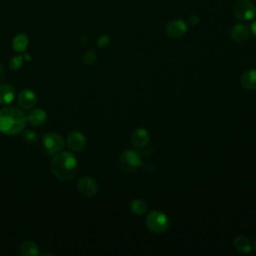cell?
I'll use <instances>...</instances> for the list:
<instances>
[{
	"mask_svg": "<svg viewBox=\"0 0 256 256\" xmlns=\"http://www.w3.org/2000/svg\"><path fill=\"white\" fill-rule=\"evenodd\" d=\"M26 122V115L18 108L5 107L0 110V131L6 135L20 133Z\"/></svg>",
	"mask_w": 256,
	"mask_h": 256,
	"instance_id": "cell-1",
	"label": "cell"
},
{
	"mask_svg": "<svg viewBox=\"0 0 256 256\" xmlns=\"http://www.w3.org/2000/svg\"><path fill=\"white\" fill-rule=\"evenodd\" d=\"M51 171L60 180H70L77 172V159L70 152H58L51 160Z\"/></svg>",
	"mask_w": 256,
	"mask_h": 256,
	"instance_id": "cell-2",
	"label": "cell"
},
{
	"mask_svg": "<svg viewBox=\"0 0 256 256\" xmlns=\"http://www.w3.org/2000/svg\"><path fill=\"white\" fill-rule=\"evenodd\" d=\"M146 227L153 233H164L169 229V219L167 215L161 211H150L145 218Z\"/></svg>",
	"mask_w": 256,
	"mask_h": 256,
	"instance_id": "cell-3",
	"label": "cell"
},
{
	"mask_svg": "<svg viewBox=\"0 0 256 256\" xmlns=\"http://www.w3.org/2000/svg\"><path fill=\"white\" fill-rule=\"evenodd\" d=\"M119 162H120L121 168L126 172H133L142 165L140 154L137 151L132 149L123 151Z\"/></svg>",
	"mask_w": 256,
	"mask_h": 256,
	"instance_id": "cell-4",
	"label": "cell"
},
{
	"mask_svg": "<svg viewBox=\"0 0 256 256\" xmlns=\"http://www.w3.org/2000/svg\"><path fill=\"white\" fill-rule=\"evenodd\" d=\"M233 14L241 21L252 20L256 15V6L250 0H239L233 7Z\"/></svg>",
	"mask_w": 256,
	"mask_h": 256,
	"instance_id": "cell-5",
	"label": "cell"
},
{
	"mask_svg": "<svg viewBox=\"0 0 256 256\" xmlns=\"http://www.w3.org/2000/svg\"><path fill=\"white\" fill-rule=\"evenodd\" d=\"M42 144L48 155H54L64 148V140L61 136L54 132H48L43 135Z\"/></svg>",
	"mask_w": 256,
	"mask_h": 256,
	"instance_id": "cell-6",
	"label": "cell"
},
{
	"mask_svg": "<svg viewBox=\"0 0 256 256\" xmlns=\"http://www.w3.org/2000/svg\"><path fill=\"white\" fill-rule=\"evenodd\" d=\"M77 186L79 192L86 197H93L96 195L98 191V186L96 181L88 176H84L81 179H79Z\"/></svg>",
	"mask_w": 256,
	"mask_h": 256,
	"instance_id": "cell-7",
	"label": "cell"
},
{
	"mask_svg": "<svg viewBox=\"0 0 256 256\" xmlns=\"http://www.w3.org/2000/svg\"><path fill=\"white\" fill-rule=\"evenodd\" d=\"M166 33L169 37L179 38L187 32V24L181 19H174L166 25Z\"/></svg>",
	"mask_w": 256,
	"mask_h": 256,
	"instance_id": "cell-8",
	"label": "cell"
},
{
	"mask_svg": "<svg viewBox=\"0 0 256 256\" xmlns=\"http://www.w3.org/2000/svg\"><path fill=\"white\" fill-rule=\"evenodd\" d=\"M17 102H18L20 107L24 109H30L36 104L37 96L34 91L30 89H24L19 93L18 97H17Z\"/></svg>",
	"mask_w": 256,
	"mask_h": 256,
	"instance_id": "cell-9",
	"label": "cell"
},
{
	"mask_svg": "<svg viewBox=\"0 0 256 256\" xmlns=\"http://www.w3.org/2000/svg\"><path fill=\"white\" fill-rule=\"evenodd\" d=\"M86 143V139H85V136L79 132V131H73L71 132L67 137V145L69 147L70 150L77 152L83 149Z\"/></svg>",
	"mask_w": 256,
	"mask_h": 256,
	"instance_id": "cell-10",
	"label": "cell"
},
{
	"mask_svg": "<svg viewBox=\"0 0 256 256\" xmlns=\"http://www.w3.org/2000/svg\"><path fill=\"white\" fill-rule=\"evenodd\" d=\"M150 140V134L145 128H137L131 135V142L134 146L142 148L148 144Z\"/></svg>",
	"mask_w": 256,
	"mask_h": 256,
	"instance_id": "cell-11",
	"label": "cell"
},
{
	"mask_svg": "<svg viewBox=\"0 0 256 256\" xmlns=\"http://www.w3.org/2000/svg\"><path fill=\"white\" fill-rule=\"evenodd\" d=\"M250 34L249 28L241 23L235 24L231 29V37L236 42H244L248 39Z\"/></svg>",
	"mask_w": 256,
	"mask_h": 256,
	"instance_id": "cell-12",
	"label": "cell"
},
{
	"mask_svg": "<svg viewBox=\"0 0 256 256\" xmlns=\"http://www.w3.org/2000/svg\"><path fill=\"white\" fill-rule=\"evenodd\" d=\"M15 98V89L10 84L0 85V104H10Z\"/></svg>",
	"mask_w": 256,
	"mask_h": 256,
	"instance_id": "cell-13",
	"label": "cell"
},
{
	"mask_svg": "<svg viewBox=\"0 0 256 256\" xmlns=\"http://www.w3.org/2000/svg\"><path fill=\"white\" fill-rule=\"evenodd\" d=\"M27 122L34 126H40L45 123L47 119V114L42 109H34L26 116Z\"/></svg>",
	"mask_w": 256,
	"mask_h": 256,
	"instance_id": "cell-14",
	"label": "cell"
},
{
	"mask_svg": "<svg viewBox=\"0 0 256 256\" xmlns=\"http://www.w3.org/2000/svg\"><path fill=\"white\" fill-rule=\"evenodd\" d=\"M241 86L246 90L256 89V69L247 70L240 79Z\"/></svg>",
	"mask_w": 256,
	"mask_h": 256,
	"instance_id": "cell-15",
	"label": "cell"
},
{
	"mask_svg": "<svg viewBox=\"0 0 256 256\" xmlns=\"http://www.w3.org/2000/svg\"><path fill=\"white\" fill-rule=\"evenodd\" d=\"M130 210L135 215H143L148 210L147 203L142 199H134L130 202Z\"/></svg>",
	"mask_w": 256,
	"mask_h": 256,
	"instance_id": "cell-16",
	"label": "cell"
},
{
	"mask_svg": "<svg viewBox=\"0 0 256 256\" xmlns=\"http://www.w3.org/2000/svg\"><path fill=\"white\" fill-rule=\"evenodd\" d=\"M235 248L241 253H248L251 251L252 246L250 241L244 236H238L234 239Z\"/></svg>",
	"mask_w": 256,
	"mask_h": 256,
	"instance_id": "cell-17",
	"label": "cell"
},
{
	"mask_svg": "<svg viewBox=\"0 0 256 256\" xmlns=\"http://www.w3.org/2000/svg\"><path fill=\"white\" fill-rule=\"evenodd\" d=\"M20 252L24 256H37L39 254V249L34 242L24 241L20 246Z\"/></svg>",
	"mask_w": 256,
	"mask_h": 256,
	"instance_id": "cell-18",
	"label": "cell"
},
{
	"mask_svg": "<svg viewBox=\"0 0 256 256\" xmlns=\"http://www.w3.org/2000/svg\"><path fill=\"white\" fill-rule=\"evenodd\" d=\"M28 46V38L25 34H18L13 39V48L18 52H24Z\"/></svg>",
	"mask_w": 256,
	"mask_h": 256,
	"instance_id": "cell-19",
	"label": "cell"
},
{
	"mask_svg": "<svg viewBox=\"0 0 256 256\" xmlns=\"http://www.w3.org/2000/svg\"><path fill=\"white\" fill-rule=\"evenodd\" d=\"M23 59L24 57L19 55V56H16L14 58L11 59L10 63H9V67L11 70H17L19 69V68L22 66V63H23Z\"/></svg>",
	"mask_w": 256,
	"mask_h": 256,
	"instance_id": "cell-20",
	"label": "cell"
},
{
	"mask_svg": "<svg viewBox=\"0 0 256 256\" xmlns=\"http://www.w3.org/2000/svg\"><path fill=\"white\" fill-rule=\"evenodd\" d=\"M82 61L84 64L86 65H91L96 61V53L94 51H88V52L85 53V55L82 58Z\"/></svg>",
	"mask_w": 256,
	"mask_h": 256,
	"instance_id": "cell-21",
	"label": "cell"
},
{
	"mask_svg": "<svg viewBox=\"0 0 256 256\" xmlns=\"http://www.w3.org/2000/svg\"><path fill=\"white\" fill-rule=\"evenodd\" d=\"M23 137H24V139H26L29 142H35L38 139L37 134L34 131H31V130H26L23 134Z\"/></svg>",
	"mask_w": 256,
	"mask_h": 256,
	"instance_id": "cell-22",
	"label": "cell"
},
{
	"mask_svg": "<svg viewBox=\"0 0 256 256\" xmlns=\"http://www.w3.org/2000/svg\"><path fill=\"white\" fill-rule=\"evenodd\" d=\"M109 41H110L109 36H107V35H102V36H100V37L98 38L97 45H98L99 47H104V46H106V45L109 43Z\"/></svg>",
	"mask_w": 256,
	"mask_h": 256,
	"instance_id": "cell-23",
	"label": "cell"
},
{
	"mask_svg": "<svg viewBox=\"0 0 256 256\" xmlns=\"http://www.w3.org/2000/svg\"><path fill=\"white\" fill-rule=\"evenodd\" d=\"M198 21H199V17L196 16V15L191 16L190 18H189V20H188V22H189L190 24H192V25H195L196 23H198Z\"/></svg>",
	"mask_w": 256,
	"mask_h": 256,
	"instance_id": "cell-24",
	"label": "cell"
},
{
	"mask_svg": "<svg viewBox=\"0 0 256 256\" xmlns=\"http://www.w3.org/2000/svg\"><path fill=\"white\" fill-rule=\"evenodd\" d=\"M4 74H5V71H4V68L2 66V64L0 63V82H1L4 78Z\"/></svg>",
	"mask_w": 256,
	"mask_h": 256,
	"instance_id": "cell-25",
	"label": "cell"
},
{
	"mask_svg": "<svg viewBox=\"0 0 256 256\" xmlns=\"http://www.w3.org/2000/svg\"><path fill=\"white\" fill-rule=\"evenodd\" d=\"M250 29H251V32H252L253 35L256 37V19L252 22V24L250 26Z\"/></svg>",
	"mask_w": 256,
	"mask_h": 256,
	"instance_id": "cell-26",
	"label": "cell"
},
{
	"mask_svg": "<svg viewBox=\"0 0 256 256\" xmlns=\"http://www.w3.org/2000/svg\"><path fill=\"white\" fill-rule=\"evenodd\" d=\"M254 248H255V250H256V240H255V244H254Z\"/></svg>",
	"mask_w": 256,
	"mask_h": 256,
	"instance_id": "cell-27",
	"label": "cell"
}]
</instances>
